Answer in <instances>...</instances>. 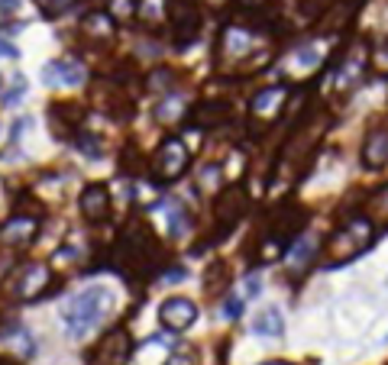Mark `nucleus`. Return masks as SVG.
Segmentation results:
<instances>
[{
  "label": "nucleus",
  "instance_id": "f257e3e1",
  "mask_svg": "<svg viewBox=\"0 0 388 365\" xmlns=\"http://www.w3.org/2000/svg\"><path fill=\"white\" fill-rule=\"evenodd\" d=\"M162 262H165V249L155 239L152 227L143 217H130L117 239V246L110 252V265L127 281H143L159 272Z\"/></svg>",
  "mask_w": 388,
  "mask_h": 365
},
{
  "label": "nucleus",
  "instance_id": "f03ea898",
  "mask_svg": "<svg viewBox=\"0 0 388 365\" xmlns=\"http://www.w3.org/2000/svg\"><path fill=\"white\" fill-rule=\"evenodd\" d=\"M104 310H107V288H88L81 294H71L62 304V323H65L68 336H88V333L101 323Z\"/></svg>",
  "mask_w": 388,
  "mask_h": 365
},
{
  "label": "nucleus",
  "instance_id": "7ed1b4c3",
  "mask_svg": "<svg viewBox=\"0 0 388 365\" xmlns=\"http://www.w3.org/2000/svg\"><path fill=\"white\" fill-rule=\"evenodd\" d=\"M369 243H372V220L369 217H349V220L327 239L324 252H327L330 265L337 269V265L356 259L363 249H369Z\"/></svg>",
  "mask_w": 388,
  "mask_h": 365
},
{
  "label": "nucleus",
  "instance_id": "20e7f679",
  "mask_svg": "<svg viewBox=\"0 0 388 365\" xmlns=\"http://www.w3.org/2000/svg\"><path fill=\"white\" fill-rule=\"evenodd\" d=\"M188 162H191V152H188L185 139L169 136V139H162L159 149L152 152L149 175H152V181H159V185H172V181H178L188 171Z\"/></svg>",
  "mask_w": 388,
  "mask_h": 365
},
{
  "label": "nucleus",
  "instance_id": "39448f33",
  "mask_svg": "<svg viewBox=\"0 0 388 365\" xmlns=\"http://www.w3.org/2000/svg\"><path fill=\"white\" fill-rule=\"evenodd\" d=\"M88 365H130L133 359V340L123 327H113L94 343V349H88Z\"/></svg>",
  "mask_w": 388,
  "mask_h": 365
},
{
  "label": "nucleus",
  "instance_id": "423d86ee",
  "mask_svg": "<svg viewBox=\"0 0 388 365\" xmlns=\"http://www.w3.org/2000/svg\"><path fill=\"white\" fill-rule=\"evenodd\" d=\"M246 207H249V201H246V191H243V187H240V185L223 187V194L217 197V207H214V220H217V229H214V243H217L220 236H227L230 229L243 220Z\"/></svg>",
  "mask_w": 388,
  "mask_h": 365
},
{
  "label": "nucleus",
  "instance_id": "0eeeda50",
  "mask_svg": "<svg viewBox=\"0 0 388 365\" xmlns=\"http://www.w3.org/2000/svg\"><path fill=\"white\" fill-rule=\"evenodd\" d=\"M172 33H175V45L188 49L201 33V10L194 0H172V13H169Z\"/></svg>",
  "mask_w": 388,
  "mask_h": 365
},
{
  "label": "nucleus",
  "instance_id": "6e6552de",
  "mask_svg": "<svg viewBox=\"0 0 388 365\" xmlns=\"http://www.w3.org/2000/svg\"><path fill=\"white\" fill-rule=\"evenodd\" d=\"M52 281V269L43 262H29L20 269L17 281H13V288H10V294L17 297V301H36L39 294H46V288H49Z\"/></svg>",
  "mask_w": 388,
  "mask_h": 365
},
{
  "label": "nucleus",
  "instance_id": "1a4fd4ad",
  "mask_svg": "<svg viewBox=\"0 0 388 365\" xmlns=\"http://www.w3.org/2000/svg\"><path fill=\"white\" fill-rule=\"evenodd\" d=\"M256 49V33L253 29H246V26H237L230 23L227 29H220V55H223V62H246L249 55H253Z\"/></svg>",
  "mask_w": 388,
  "mask_h": 365
},
{
  "label": "nucleus",
  "instance_id": "9d476101",
  "mask_svg": "<svg viewBox=\"0 0 388 365\" xmlns=\"http://www.w3.org/2000/svg\"><path fill=\"white\" fill-rule=\"evenodd\" d=\"M159 320L165 330L185 333V330H191L194 320H198V304L188 301V297H169V301H162V307H159Z\"/></svg>",
  "mask_w": 388,
  "mask_h": 365
},
{
  "label": "nucleus",
  "instance_id": "9b49d317",
  "mask_svg": "<svg viewBox=\"0 0 388 365\" xmlns=\"http://www.w3.org/2000/svg\"><path fill=\"white\" fill-rule=\"evenodd\" d=\"M288 103V87L285 85H272V87H262V91L253 94V101H249V113L262 123H272V120L279 117L285 110Z\"/></svg>",
  "mask_w": 388,
  "mask_h": 365
},
{
  "label": "nucleus",
  "instance_id": "f8f14e48",
  "mask_svg": "<svg viewBox=\"0 0 388 365\" xmlns=\"http://www.w3.org/2000/svg\"><path fill=\"white\" fill-rule=\"evenodd\" d=\"M85 78H88V71L78 59H55L43 69V81L49 87H78V85H85Z\"/></svg>",
  "mask_w": 388,
  "mask_h": 365
},
{
  "label": "nucleus",
  "instance_id": "ddd939ff",
  "mask_svg": "<svg viewBox=\"0 0 388 365\" xmlns=\"http://www.w3.org/2000/svg\"><path fill=\"white\" fill-rule=\"evenodd\" d=\"M78 207H81V213H85L91 223H104L110 217V191H107V185H101V181L85 185V191H81V197H78Z\"/></svg>",
  "mask_w": 388,
  "mask_h": 365
},
{
  "label": "nucleus",
  "instance_id": "4468645a",
  "mask_svg": "<svg viewBox=\"0 0 388 365\" xmlns=\"http://www.w3.org/2000/svg\"><path fill=\"white\" fill-rule=\"evenodd\" d=\"M39 233V217L36 213H17L4 223V246L13 249V246H29Z\"/></svg>",
  "mask_w": 388,
  "mask_h": 365
},
{
  "label": "nucleus",
  "instance_id": "2eb2a0df",
  "mask_svg": "<svg viewBox=\"0 0 388 365\" xmlns=\"http://www.w3.org/2000/svg\"><path fill=\"white\" fill-rule=\"evenodd\" d=\"M81 120H85V113L78 110V107H68V103H52L49 127H52V133H55L59 139H75L78 136V127H81Z\"/></svg>",
  "mask_w": 388,
  "mask_h": 365
},
{
  "label": "nucleus",
  "instance_id": "dca6fc26",
  "mask_svg": "<svg viewBox=\"0 0 388 365\" xmlns=\"http://www.w3.org/2000/svg\"><path fill=\"white\" fill-rule=\"evenodd\" d=\"M366 169H385L388 165V129H372L363 143Z\"/></svg>",
  "mask_w": 388,
  "mask_h": 365
},
{
  "label": "nucleus",
  "instance_id": "f3484780",
  "mask_svg": "<svg viewBox=\"0 0 388 365\" xmlns=\"http://www.w3.org/2000/svg\"><path fill=\"white\" fill-rule=\"evenodd\" d=\"M81 29L91 36L94 43H97V39H101V43H110L113 33H117V20L110 17L107 10H91V13H85V20H81Z\"/></svg>",
  "mask_w": 388,
  "mask_h": 365
},
{
  "label": "nucleus",
  "instance_id": "a211bd4d",
  "mask_svg": "<svg viewBox=\"0 0 388 365\" xmlns=\"http://www.w3.org/2000/svg\"><path fill=\"white\" fill-rule=\"evenodd\" d=\"M317 252H321V239L317 236H298L295 246H291V252H288V269H291V275L304 272V269L314 262V255Z\"/></svg>",
  "mask_w": 388,
  "mask_h": 365
},
{
  "label": "nucleus",
  "instance_id": "6ab92c4d",
  "mask_svg": "<svg viewBox=\"0 0 388 365\" xmlns=\"http://www.w3.org/2000/svg\"><path fill=\"white\" fill-rule=\"evenodd\" d=\"M253 333L256 336H282V333H285V320H282V314L275 310V307H265V310L256 314Z\"/></svg>",
  "mask_w": 388,
  "mask_h": 365
},
{
  "label": "nucleus",
  "instance_id": "aec40b11",
  "mask_svg": "<svg viewBox=\"0 0 388 365\" xmlns=\"http://www.w3.org/2000/svg\"><path fill=\"white\" fill-rule=\"evenodd\" d=\"M230 288V269L227 262H211L207 265V272H204V291L207 294H223V291Z\"/></svg>",
  "mask_w": 388,
  "mask_h": 365
},
{
  "label": "nucleus",
  "instance_id": "412c9836",
  "mask_svg": "<svg viewBox=\"0 0 388 365\" xmlns=\"http://www.w3.org/2000/svg\"><path fill=\"white\" fill-rule=\"evenodd\" d=\"M172 13V0H139V17L149 26H162Z\"/></svg>",
  "mask_w": 388,
  "mask_h": 365
},
{
  "label": "nucleus",
  "instance_id": "4be33fe9",
  "mask_svg": "<svg viewBox=\"0 0 388 365\" xmlns=\"http://www.w3.org/2000/svg\"><path fill=\"white\" fill-rule=\"evenodd\" d=\"M194 120L201 127H214L220 120H227V103L223 101H204L201 107H194Z\"/></svg>",
  "mask_w": 388,
  "mask_h": 365
},
{
  "label": "nucleus",
  "instance_id": "5701e85b",
  "mask_svg": "<svg viewBox=\"0 0 388 365\" xmlns=\"http://www.w3.org/2000/svg\"><path fill=\"white\" fill-rule=\"evenodd\" d=\"M107 7H110L107 13L117 20V23H130V20L139 13V0H107Z\"/></svg>",
  "mask_w": 388,
  "mask_h": 365
},
{
  "label": "nucleus",
  "instance_id": "b1692460",
  "mask_svg": "<svg viewBox=\"0 0 388 365\" xmlns=\"http://www.w3.org/2000/svg\"><path fill=\"white\" fill-rule=\"evenodd\" d=\"M181 110H185V103H181V97L178 94H169L165 101L155 107V117L162 120V123H172V120H178L181 117Z\"/></svg>",
  "mask_w": 388,
  "mask_h": 365
},
{
  "label": "nucleus",
  "instance_id": "393cba45",
  "mask_svg": "<svg viewBox=\"0 0 388 365\" xmlns=\"http://www.w3.org/2000/svg\"><path fill=\"white\" fill-rule=\"evenodd\" d=\"M188 227H191V217H188V210L178 204V201H172V207H169V229H172V236H181Z\"/></svg>",
  "mask_w": 388,
  "mask_h": 365
},
{
  "label": "nucleus",
  "instance_id": "a878e982",
  "mask_svg": "<svg viewBox=\"0 0 388 365\" xmlns=\"http://www.w3.org/2000/svg\"><path fill=\"white\" fill-rule=\"evenodd\" d=\"M36 3H39V10H43L46 20H59V17H65L68 10H71L75 0H36Z\"/></svg>",
  "mask_w": 388,
  "mask_h": 365
},
{
  "label": "nucleus",
  "instance_id": "bb28decb",
  "mask_svg": "<svg viewBox=\"0 0 388 365\" xmlns=\"http://www.w3.org/2000/svg\"><path fill=\"white\" fill-rule=\"evenodd\" d=\"M223 317H227V320H240V317H243V301H240L237 294L223 297Z\"/></svg>",
  "mask_w": 388,
  "mask_h": 365
},
{
  "label": "nucleus",
  "instance_id": "cd10ccee",
  "mask_svg": "<svg viewBox=\"0 0 388 365\" xmlns=\"http://www.w3.org/2000/svg\"><path fill=\"white\" fill-rule=\"evenodd\" d=\"M372 69L388 75V39H382V43L375 45V52H372Z\"/></svg>",
  "mask_w": 388,
  "mask_h": 365
},
{
  "label": "nucleus",
  "instance_id": "c85d7f7f",
  "mask_svg": "<svg viewBox=\"0 0 388 365\" xmlns=\"http://www.w3.org/2000/svg\"><path fill=\"white\" fill-rule=\"evenodd\" d=\"M75 143L81 145V152H88V155H101V143H97V139H91L88 133H78Z\"/></svg>",
  "mask_w": 388,
  "mask_h": 365
},
{
  "label": "nucleus",
  "instance_id": "c756f323",
  "mask_svg": "<svg viewBox=\"0 0 388 365\" xmlns=\"http://www.w3.org/2000/svg\"><path fill=\"white\" fill-rule=\"evenodd\" d=\"M13 85H17V87H7V94H4V107H13V101H20V97H23V91H26L23 78H17Z\"/></svg>",
  "mask_w": 388,
  "mask_h": 365
},
{
  "label": "nucleus",
  "instance_id": "7c9ffc66",
  "mask_svg": "<svg viewBox=\"0 0 388 365\" xmlns=\"http://www.w3.org/2000/svg\"><path fill=\"white\" fill-rule=\"evenodd\" d=\"M298 62H301L304 69H311V65H317V49H311V45H304V49H298Z\"/></svg>",
  "mask_w": 388,
  "mask_h": 365
},
{
  "label": "nucleus",
  "instance_id": "2f4dec72",
  "mask_svg": "<svg viewBox=\"0 0 388 365\" xmlns=\"http://www.w3.org/2000/svg\"><path fill=\"white\" fill-rule=\"evenodd\" d=\"M262 291V281H259V275H246V294L249 297H256Z\"/></svg>",
  "mask_w": 388,
  "mask_h": 365
},
{
  "label": "nucleus",
  "instance_id": "473e14b6",
  "mask_svg": "<svg viewBox=\"0 0 388 365\" xmlns=\"http://www.w3.org/2000/svg\"><path fill=\"white\" fill-rule=\"evenodd\" d=\"M169 365H194V356H191V352H172Z\"/></svg>",
  "mask_w": 388,
  "mask_h": 365
},
{
  "label": "nucleus",
  "instance_id": "72a5a7b5",
  "mask_svg": "<svg viewBox=\"0 0 388 365\" xmlns=\"http://www.w3.org/2000/svg\"><path fill=\"white\" fill-rule=\"evenodd\" d=\"M372 204H375V210H385L388 213V187H382L379 194L372 197Z\"/></svg>",
  "mask_w": 388,
  "mask_h": 365
},
{
  "label": "nucleus",
  "instance_id": "f704fd0d",
  "mask_svg": "<svg viewBox=\"0 0 388 365\" xmlns=\"http://www.w3.org/2000/svg\"><path fill=\"white\" fill-rule=\"evenodd\" d=\"M4 55H7L10 62H17L20 59V49H13V45H10V39H4Z\"/></svg>",
  "mask_w": 388,
  "mask_h": 365
},
{
  "label": "nucleus",
  "instance_id": "c9c22d12",
  "mask_svg": "<svg viewBox=\"0 0 388 365\" xmlns=\"http://www.w3.org/2000/svg\"><path fill=\"white\" fill-rule=\"evenodd\" d=\"M20 7V0H4V20L13 17V10Z\"/></svg>",
  "mask_w": 388,
  "mask_h": 365
},
{
  "label": "nucleus",
  "instance_id": "e433bc0d",
  "mask_svg": "<svg viewBox=\"0 0 388 365\" xmlns=\"http://www.w3.org/2000/svg\"><path fill=\"white\" fill-rule=\"evenodd\" d=\"M246 3H249V7H256V3H262V0H246Z\"/></svg>",
  "mask_w": 388,
  "mask_h": 365
},
{
  "label": "nucleus",
  "instance_id": "4c0bfd02",
  "mask_svg": "<svg viewBox=\"0 0 388 365\" xmlns=\"http://www.w3.org/2000/svg\"><path fill=\"white\" fill-rule=\"evenodd\" d=\"M269 365H291V362H269Z\"/></svg>",
  "mask_w": 388,
  "mask_h": 365
}]
</instances>
